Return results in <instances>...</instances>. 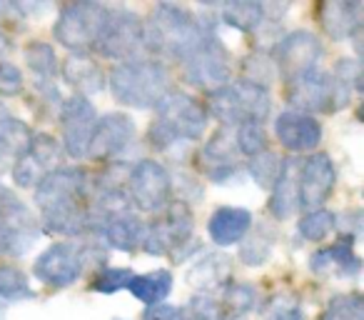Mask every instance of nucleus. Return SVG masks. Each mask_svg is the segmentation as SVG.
Instances as JSON below:
<instances>
[{
	"mask_svg": "<svg viewBox=\"0 0 364 320\" xmlns=\"http://www.w3.org/2000/svg\"><path fill=\"white\" fill-rule=\"evenodd\" d=\"M38 238V225L33 213L11 193L0 195V258L11 255L21 258L31 250V245Z\"/></svg>",
	"mask_w": 364,
	"mask_h": 320,
	"instance_id": "obj_8",
	"label": "nucleus"
},
{
	"mask_svg": "<svg viewBox=\"0 0 364 320\" xmlns=\"http://www.w3.org/2000/svg\"><path fill=\"white\" fill-rule=\"evenodd\" d=\"M0 298L3 300L33 298V290H31V283H28L26 273L18 270L16 265H0Z\"/></svg>",
	"mask_w": 364,
	"mask_h": 320,
	"instance_id": "obj_36",
	"label": "nucleus"
},
{
	"mask_svg": "<svg viewBox=\"0 0 364 320\" xmlns=\"http://www.w3.org/2000/svg\"><path fill=\"white\" fill-rule=\"evenodd\" d=\"M284 100L294 108L297 113H324V110H337V86L329 73L322 71H309L297 76L294 81L284 83Z\"/></svg>",
	"mask_w": 364,
	"mask_h": 320,
	"instance_id": "obj_11",
	"label": "nucleus"
},
{
	"mask_svg": "<svg viewBox=\"0 0 364 320\" xmlns=\"http://www.w3.org/2000/svg\"><path fill=\"white\" fill-rule=\"evenodd\" d=\"M31 128L13 115L0 118V160H18L31 143Z\"/></svg>",
	"mask_w": 364,
	"mask_h": 320,
	"instance_id": "obj_29",
	"label": "nucleus"
},
{
	"mask_svg": "<svg viewBox=\"0 0 364 320\" xmlns=\"http://www.w3.org/2000/svg\"><path fill=\"white\" fill-rule=\"evenodd\" d=\"M6 315H8V310H6V300L0 298V320H6Z\"/></svg>",
	"mask_w": 364,
	"mask_h": 320,
	"instance_id": "obj_45",
	"label": "nucleus"
},
{
	"mask_svg": "<svg viewBox=\"0 0 364 320\" xmlns=\"http://www.w3.org/2000/svg\"><path fill=\"white\" fill-rule=\"evenodd\" d=\"M182 320H225V308L220 300L200 293L190 300L185 308H180Z\"/></svg>",
	"mask_w": 364,
	"mask_h": 320,
	"instance_id": "obj_38",
	"label": "nucleus"
},
{
	"mask_svg": "<svg viewBox=\"0 0 364 320\" xmlns=\"http://www.w3.org/2000/svg\"><path fill=\"white\" fill-rule=\"evenodd\" d=\"M235 148L250 158L267 150V133H264L262 123H240L237 135H235Z\"/></svg>",
	"mask_w": 364,
	"mask_h": 320,
	"instance_id": "obj_35",
	"label": "nucleus"
},
{
	"mask_svg": "<svg viewBox=\"0 0 364 320\" xmlns=\"http://www.w3.org/2000/svg\"><path fill=\"white\" fill-rule=\"evenodd\" d=\"M87 250L85 243H55L36 260L33 273L50 288H68L85 270Z\"/></svg>",
	"mask_w": 364,
	"mask_h": 320,
	"instance_id": "obj_10",
	"label": "nucleus"
},
{
	"mask_svg": "<svg viewBox=\"0 0 364 320\" xmlns=\"http://www.w3.org/2000/svg\"><path fill=\"white\" fill-rule=\"evenodd\" d=\"M63 78H65L68 86H73L75 91L85 96H92V93H100L105 88V73L97 66L92 58L87 56H70L63 66Z\"/></svg>",
	"mask_w": 364,
	"mask_h": 320,
	"instance_id": "obj_23",
	"label": "nucleus"
},
{
	"mask_svg": "<svg viewBox=\"0 0 364 320\" xmlns=\"http://www.w3.org/2000/svg\"><path fill=\"white\" fill-rule=\"evenodd\" d=\"M142 320H182V313L177 305L160 303V305H150V308L142 313Z\"/></svg>",
	"mask_w": 364,
	"mask_h": 320,
	"instance_id": "obj_43",
	"label": "nucleus"
},
{
	"mask_svg": "<svg viewBox=\"0 0 364 320\" xmlns=\"http://www.w3.org/2000/svg\"><path fill=\"white\" fill-rule=\"evenodd\" d=\"M297 180H294V163L284 160L282 173L277 183L272 185V200H269V213L277 220H284L297 210Z\"/></svg>",
	"mask_w": 364,
	"mask_h": 320,
	"instance_id": "obj_27",
	"label": "nucleus"
},
{
	"mask_svg": "<svg viewBox=\"0 0 364 320\" xmlns=\"http://www.w3.org/2000/svg\"><path fill=\"white\" fill-rule=\"evenodd\" d=\"M208 128V110L193 96L170 91L157 103V120L150 128V140L155 148L167 150L175 143L200 140Z\"/></svg>",
	"mask_w": 364,
	"mask_h": 320,
	"instance_id": "obj_3",
	"label": "nucleus"
},
{
	"mask_svg": "<svg viewBox=\"0 0 364 320\" xmlns=\"http://www.w3.org/2000/svg\"><path fill=\"white\" fill-rule=\"evenodd\" d=\"M208 36H213V31L190 11L172 3H160L152 11L150 21L142 26V48H150L157 56H172L182 61Z\"/></svg>",
	"mask_w": 364,
	"mask_h": 320,
	"instance_id": "obj_2",
	"label": "nucleus"
},
{
	"mask_svg": "<svg viewBox=\"0 0 364 320\" xmlns=\"http://www.w3.org/2000/svg\"><path fill=\"white\" fill-rule=\"evenodd\" d=\"M195 220L193 213L185 203H170L162 218L155 223L145 225V238H142V248L150 255H165L172 250L182 248L193 235Z\"/></svg>",
	"mask_w": 364,
	"mask_h": 320,
	"instance_id": "obj_12",
	"label": "nucleus"
},
{
	"mask_svg": "<svg viewBox=\"0 0 364 320\" xmlns=\"http://www.w3.org/2000/svg\"><path fill=\"white\" fill-rule=\"evenodd\" d=\"M352 240H339V243L329 245V248H322L312 255V270L319 275L329 273V270H337L339 275H357L362 263L354 255Z\"/></svg>",
	"mask_w": 364,
	"mask_h": 320,
	"instance_id": "obj_25",
	"label": "nucleus"
},
{
	"mask_svg": "<svg viewBox=\"0 0 364 320\" xmlns=\"http://www.w3.org/2000/svg\"><path fill=\"white\" fill-rule=\"evenodd\" d=\"M110 88L117 103L145 110L170 93V76L157 61H125L110 73Z\"/></svg>",
	"mask_w": 364,
	"mask_h": 320,
	"instance_id": "obj_4",
	"label": "nucleus"
},
{
	"mask_svg": "<svg viewBox=\"0 0 364 320\" xmlns=\"http://www.w3.org/2000/svg\"><path fill=\"white\" fill-rule=\"evenodd\" d=\"M203 168L213 183H225L237 173L235 148L225 135H215L203 150Z\"/></svg>",
	"mask_w": 364,
	"mask_h": 320,
	"instance_id": "obj_24",
	"label": "nucleus"
},
{
	"mask_svg": "<svg viewBox=\"0 0 364 320\" xmlns=\"http://www.w3.org/2000/svg\"><path fill=\"white\" fill-rule=\"evenodd\" d=\"M257 288L250 283H228L225 285V300H223V308L225 310H232L237 315H245L250 310L257 308Z\"/></svg>",
	"mask_w": 364,
	"mask_h": 320,
	"instance_id": "obj_34",
	"label": "nucleus"
},
{
	"mask_svg": "<svg viewBox=\"0 0 364 320\" xmlns=\"http://www.w3.org/2000/svg\"><path fill=\"white\" fill-rule=\"evenodd\" d=\"M23 91V73L13 63L0 61V96H18Z\"/></svg>",
	"mask_w": 364,
	"mask_h": 320,
	"instance_id": "obj_41",
	"label": "nucleus"
},
{
	"mask_svg": "<svg viewBox=\"0 0 364 320\" xmlns=\"http://www.w3.org/2000/svg\"><path fill=\"white\" fill-rule=\"evenodd\" d=\"M107 8L100 3H73L65 6L55 23V41L60 46L70 48L75 56H80L87 48H95L102 26L107 21Z\"/></svg>",
	"mask_w": 364,
	"mask_h": 320,
	"instance_id": "obj_6",
	"label": "nucleus"
},
{
	"mask_svg": "<svg viewBox=\"0 0 364 320\" xmlns=\"http://www.w3.org/2000/svg\"><path fill=\"white\" fill-rule=\"evenodd\" d=\"M324 56L322 43L309 31H294L282 38V43L274 51V71L282 76L284 83L294 81L302 73L317 68V61Z\"/></svg>",
	"mask_w": 364,
	"mask_h": 320,
	"instance_id": "obj_15",
	"label": "nucleus"
},
{
	"mask_svg": "<svg viewBox=\"0 0 364 320\" xmlns=\"http://www.w3.org/2000/svg\"><path fill=\"white\" fill-rule=\"evenodd\" d=\"M282 165H284V160L277 155V153L264 150V153H259V155H255L252 160H250L247 173L257 180L259 188H272V185L277 183L279 173H282Z\"/></svg>",
	"mask_w": 364,
	"mask_h": 320,
	"instance_id": "obj_32",
	"label": "nucleus"
},
{
	"mask_svg": "<svg viewBox=\"0 0 364 320\" xmlns=\"http://www.w3.org/2000/svg\"><path fill=\"white\" fill-rule=\"evenodd\" d=\"M334 180H337V173H334L332 158L324 153H314L299 165L297 205L304 210H317L332 193Z\"/></svg>",
	"mask_w": 364,
	"mask_h": 320,
	"instance_id": "obj_18",
	"label": "nucleus"
},
{
	"mask_svg": "<svg viewBox=\"0 0 364 320\" xmlns=\"http://www.w3.org/2000/svg\"><path fill=\"white\" fill-rule=\"evenodd\" d=\"M95 108L87 98L73 96L60 105V125H63V153L70 158H85L90 145L92 130H95Z\"/></svg>",
	"mask_w": 364,
	"mask_h": 320,
	"instance_id": "obj_16",
	"label": "nucleus"
},
{
	"mask_svg": "<svg viewBox=\"0 0 364 320\" xmlns=\"http://www.w3.org/2000/svg\"><path fill=\"white\" fill-rule=\"evenodd\" d=\"M97 233L102 235V240H105L110 248L122 250V253H132L137 245H142V238H145V223H142L137 215L122 213V215H115V218L105 220Z\"/></svg>",
	"mask_w": 364,
	"mask_h": 320,
	"instance_id": "obj_22",
	"label": "nucleus"
},
{
	"mask_svg": "<svg viewBox=\"0 0 364 320\" xmlns=\"http://www.w3.org/2000/svg\"><path fill=\"white\" fill-rule=\"evenodd\" d=\"M272 245H274L272 235H269L264 228H259L257 233L250 235V238L245 240L242 250H240V255H242V263H247V265L267 263L269 253H272Z\"/></svg>",
	"mask_w": 364,
	"mask_h": 320,
	"instance_id": "obj_39",
	"label": "nucleus"
},
{
	"mask_svg": "<svg viewBox=\"0 0 364 320\" xmlns=\"http://www.w3.org/2000/svg\"><path fill=\"white\" fill-rule=\"evenodd\" d=\"M210 238L218 245H235L240 240H245L252 230V213L245 208H220L215 210V215L210 218Z\"/></svg>",
	"mask_w": 364,
	"mask_h": 320,
	"instance_id": "obj_21",
	"label": "nucleus"
},
{
	"mask_svg": "<svg viewBox=\"0 0 364 320\" xmlns=\"http://www.w3.org/2000/svg\"><path fill=\"white\" fill-rule=\"evenodd\" d=\"M230 273V258L220 253H205L193 268L188 270V283L200 290H213L218 285H225V278Z\"/></svg>",
	"mask_w": 364,
	"mask_h": 320,
	"instance_id": "obj_26",
	"label": "nucleus"
},
{
	"mask_svg": "<svg viewBox=\"0 0 364 320\" xmlns=\"http://www.w3.org/2000/svg\"><path fill=\"white\" fill-rule=\"evenodd\" d=\"M8 51H11V41H8V38L3 36V33H0V58L6 56Z\"/></svg>",
	"mask_w": 364,
	"mask_h": 320,
	"instance_id": "obj_44",
	"label": "nucleus"
},
{
	"mask_svg": "<svg viewBox=\"0 0 364 320\" xmlns=\"http://www.w3.org/2000/svg\"><path fill=\"white\" fill-rule=\"evenodd\" d=\"M87 175L82 168H58L36 185L43 228L53 235L75 238L87 230Z\"/></svg>",
	"mask_w": 364,
	"mask_h": 320,
	"instance_id": "obj_1",
	"label": "nucleus"
},
{
	"mask_svg": "<svg viewBox=\"0 0 364 320\" xmlns=\"http://www.w3.org/2000/svg\"><path fill=\"white\" fill-rule=\"evenodd\" d=\"M319 23H322L324 33L332 41H344L352 33L359 31L362 23V3L354 0H337V3H324L319 8Z\"/></svg>",
	"mask_w": 364,
	"mask_h": 320,
	"instance_id": "obj_20",
	"label": "nucleus"
},
{
	"mask_svg": "<svg viewBox=\"0 0 364 320\" xmlns=\"http://www.w3.org/2000/svg\"><path fill=\"white\" fill-rule=\"evenodd\" d=\"M95 48L102 58L110 61H132V56L142 48L140 16L132 11H110Z\"/></svg>",
	"mask_w": 364,
	"mask_h": 320,
	"instance_id": "obj_9",
	"label": "nucleus"
},
{
	"mask_svg": "<svg viewBox=\"0 0 364 320\" xmlns=\"http://www.w3.org/2000/svg\"><path fill=\"white\" fill-rule=\"evenodd\" d=\"M264 16H267V11H264L262 3H228L220 13L225 26H232L242 33H250L257 26H262Z\"/></svg>",
	"mask_w": 364,
	"mask_h": 320,
	"instance_id": "obj_30",
	"label": "nucleus"
},
{
	"mask_svg": "<svg viewBox=\"0 0 364 320\" xmlns=\"http://www.w3.org/2000/svg\"><path fill=\"white\" fill-rule=\"evenodd\" d=\"M319 320H364V300L359 293L337 295L327 303Z\"/></svg>",
	"mask_w": 364,
	"mask_h": 320,
	"instance_id": "obj_33",
	"label": "nucleus"
},
{
	"mask_svg": "<svg viewBox=\"0 0 364 320\" xmlns=\"http://www.w3.org/2000/svg\"><path fill=\"white\" fill-rule=\"evenodd\" d=\"M267 320H307L297 303H272L267 308Z\"/></svg>",
	"mask_w": 364,
	"mask_h": 320,
	"instance_id": "obj_42",
	"label": "nucleus"
},
{
	"mask_svg": "<svg viewBox=\"0 0 364 320\" xmlns=\"http://www.w3.org/2000/svg\"><path fill=\"white\" fill-rule=\"evenodd\" d=\"M3 193H6V188H3V185H0V195H3Z\"/></svg>",
	"mask_w": 364,
	"mask_h": 320,
	"instance_id": "obj_46",
	"label": "nucleus"
},
{
	"mask_svg": "<svg viewBox=\"0 0 364 320\" xmlns=\"http://www.w3.org/2000/svg\"><path fill=\"white\" fill-rule=\"evenodd\" d=\"M334 225H337V218H334L329 210L317 208V210H309V213L299 220L297 228L304 240H324L329 233H332Z\"/></svg>",
	"mask_w": 364,
	"mask_h": 320,
	"instance_id": "obj_37",
	"label": "nucleus"
},
{
	"mask_svg": "<svg viewBox=\"0 0 364 320\" xmlns=\"http://www.w3.org/2000/svg\"><path fill=\"white\" fill-rule=\"evenodd\" d=\"M182 73L185 81L195 88L215 93L228 86L230 81V56L223 43L213 36L203 38L188 56L182 58Z\"/></svg>",
	"mask_w": 364,
	"mask_h": 320,
	"instance_id": "obj_7",
	"label": "nucleus"
},
{
	"mask_svg": "<svg viewBox=\"0 0 364 320\" xmlns=\"http://www.w3.org/2000/svg\"><path fill=\"white\" fill-rule=\"evenodd\" d=\"M135 278L132 275L130 268H105L100 270V273L95 275V280H92V288L97 290V293H117V290L127 288L130 285V280Z\"/></svg>",
	"mask_w": 364,
	"mask_h": 320,
	"instance_id": "obj_40",
	"label": "nucleus"
},
{
	"mask_svg": "<svg viewBox=\"0 0 364 320\" xmlns=\"http://www.w3.org/2000/svg\"><path fill=\"white\" fill-rule=\"evenodd\" d=\"M26 63L41 81H53L58 76L55 51L43 41H33L31 46H26Z\"/></svg>",
	"mask_w": 364,
	"mask_h": 320,
	"instance_id": "obj_31",
	"label": "nucleus"
},
{
	"mask_svg": "<svg viewBox=\"0 0 364 320\" xmlns=\"http://www.w3.org/2000/svg\"><path fill=\"white\" fill-rule=\"evenodd\" d=\"M135 140V123L132 118L122 113H107L105 118L95 123L90 145H87V158L97 163H110Z\"/></svg>",
	"mask_w": 364,
	"mask_h": 320,
	"instance_id": "obj_17",
	"label": "nucleus"
},
{
	"mask_svg": "<svg viewBox=\"0 0 364 320\" xmlns=\"http://www.w3.org/2000/svg\"><path fill=\"white\" fill-rule=\"evenodd\" d=\"M63 148L53 135H33L26 150L13 163V180L21 188H36L43 178L60 168Z\"/></svg>",
	"mask_w": 364,
	"mask_h": 320,
	"instance_id": "obj_14",
	"label": "nucleus"
},
{
	"mask_svg": "<svg viewBox=\"0 0 364 320\" xmlns=\"http://www.w3.org/2000/svg\"><path fill=\"white\" fill-rule=\"evenodd\" d=\"M127 288L145 305H160L172 290V273L155 270V273H147V275H135Z\"/></svg>",
	"mask_w": 364,
	"mask_h": 320,
	"instance_id": "obj_28",
	"label": "nucleus"
},
{
	"mask_svg": "<svg viewBox=\"0 0 364 320\" xmlns=\"http://www.w3.org/2000/svg\"><path fill=\"white\" fill-rule=\"evenodd\" d=\"M235 320H245V318H235Z\"/></svg>",
	"mask_w": 364,
	"mask_h": 320,
	"instance_id": "obj_47",
	"label": "nucleus"
},
{
	"mask_svg": "<svg viewBox=\"0 0 364 320\" xmlns=\"http://www.w3.org/2000/svg\"><path fill=\"white\" fill-rule=\"evenodd\" d=\"M205 110L213 113L223 125L262 123L269 113V93L267 88L255 86L242 78L210 93V103Z\"/></svg>",
	"mask_w": 364,
	"mask_h": 320,
	"instance_id": "obj_5",
	"label": "nucleus"
},
{
	"mask_svg": "<svg viewBox=\"0 0 364 320\" xmlns=\"http://www.w3.org/2000/svg\"><path fill=\"white\" fill-rule=\"evenodd\" d=\"M274 135L282 148L292 153H309L322 140V125L312 115L297 110H287L274 120Z\"/></svg>",
	"mask_w": 364,
	"mask_h": 320,
	"instance_id": "obj_19",
	"label": "nucleus"
},
{
	"mask_svg": "<svg viewBox=\"0 0 364 320\" xmlns=\"http://www.w3.org/2000/svg\"><path fill=\"white\" fill-rule=\"evenodd\" d=\"M127 193H130L135 208L145 210V213H157L170 203V173L157 160H137L127 178Z\"/></svg>",
	"mask_w": 364,
	"mask_h": 320,
	"instance_id": "obj_13",
	"label": "nucleus"
}]
</instances>
